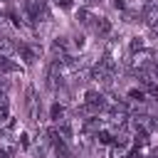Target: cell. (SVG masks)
Segmentation results:
<instances>
[{"label": "cell", "mask_w": 158, "mask_h": 158, "mask_svg": "<svg viewBox=\"0 0 158 158\" xmlns=\"http://www.w3.org/2000/svg\"><path fill=\"white\" fill-rule=\"evenodd\" d=\"M17 151V141L12 138V131L0 128V158H12Z\"/></svg>", "instance_id": "3"}, {"label": "cell", "mask_w": 158, "mask_h": 158, "mask_svg": "<svg viewBox=\"0 0 158 158\" xmlns=\"http://www.w3.org/2000/svg\"><path fill=\"white\" fill-rule=\"evenodd\" d=\"M79 2H81L84 7H96V5H101L104 0H79Z\"/></svg>", "instance_id": "15"}, {"label": "cell", "mask_w": 158, "mask_h": 158, "mask_svg": "<svg viewBox=\"0 0 158 158\" xmlns=\"http://www.w3.org/2000/svg\"><path fill=\"white\" fill-rule=\"evenodd\" d=\"M84 44H86L84 35H74V37L69 40V49H84Z\"/></svg>", "instance_id": "12"}, {"label": "cell", "mask_w": 158, "mask_h": 158, "mask_svg": "<svg viewBox=\"0 0 158 158\" xmlns=\"http://www.w3.org/2000/svg\"><path fill=\"white\" fill-rule=\"evenodd\" d=\"M151 128H153V131H158V116H153V118H151Z\"/></svg>", "instance_id": "17"}, {"label": "cell", "mask_w": 158, "mask_h": 158, "mask_svg": "<svg viewBox=\"0 0 158 158\" xmlns=\"http://www.w3.org/2000/svg\"><path fill=\"white\" fill-rule=\"evenodd\" d=\"M0 2H2V5H5V2H12V0H0Z\"/></svg>", "instance_id": "19"}, {"label": "cell", "mask_w": 158, "mask_h": 158, "mask_svg": "<svg viewBox=\"0 0 158 158\" xmlns=\"http://www.w3.org/2000/svg\"><path fill=\"white\" fill-rule=\"evenodd\" d=\"M77 20H79V25H84V27H94L96 15L91 12V7H79V10H77Z\"/></svg>", "instance_id": "10"}, {"label": "cell", "mask_w": 158, "mask_h": 158, "mask_svg": "<svg viewBox=\"0 0 158 158\" xmlns=\"http://www.w3.org/2000/svg\"><path fill=\"white\" fill-rule=\"evenodd\" d=\"M64 57H69V42L64 37L52 40V59H64Z\"/></svg>", "instance_id": "6"}, {"label": "cell", "mask_w": 158, "mask_h": 158, "mask_svg": "<svg viewBox=\"0 0 158 158\" xmlns=\"http://www.w3.org/2000/svg\"><path fill=\"white\" fill-rule=\"evenodd\" d=\"M22 64L12 62V57H0V74H20Z\"/></svg>", "instance_id": "8"}, {"label": "cell", "mask_w": 158, "mask_h": 158, "mask_svg": "<svg viewBox=\"0 0 158 158\" xmlns=\"http://www.w3.org/2000/svg\"><path fill=\"white\" fill-rule=\"evenodd\" d=\"M143 47H146L143 37H131V40H128V52H131V54L138 52V49H143Z\"/></svg>", "instance_id": "11"}, {"label": "cell", "mask_w": 158, "mask_h": 158, "mask_svg": "<svg viewBox=\"0 0 158 158\" xmlns=\"http://www.w3.org/2000/svg\"><path fill=\"white\" fill-rule=\"evenodd\" d=\"M151 35H153V40L158 42V25H156V27H151Z\"/></svg>", "instance_id": "18"}, {"label": "cell", "mask_w": 158, "mask_h": 158, "mask_svg": "<svg viewBox=\"0 0 158 158\" xmlns=\"http://www.w3.org/2000/svg\"><path fill=\"white\" fill-rule=\"evenodd\" d=\"M17 54V42L7 35H0V57H15Z\"/></svg>", "instance_id": "7"}, {"label": "cell", "mask_w": 158, "mask_h": 158, "mask_svg": "<svg viewBox=\"0 0 158 158\" xmlns=\"http://www.w3.org/2000/svg\"><path fill=\"white\" fill-rule=\"evenodd\" d=\"M94 35L99 37V40H104V37H111V20L109 17H104V15H96V22H94Z\"/></svg>", "instance_id": "5"}, {"label": "cell", "mask_w": 158, "mask_h": 158, "mask_svg": "<svg viewBox=\"0 0 158 158\" xmlns=\"http://www.w3.org/2000/svg\"><path fill=\"white\" fill-rule=\"evenodd\" d=\"M52 2H54L59 10H72V7H74V0H52Z\"/></svg>", "instance_id": "14"}, {"label": "cell", "mask_w": 158, "mask_h": 158, "mask_svg": "<svg viewBox=\"0 0 158 158\" xmlns=\"http://www.w3.org/2000/svg\"><path fill=\"white\" fill-rule=\"evenodd\" d=\"M111 2H114L116 10H123V12H126V2H123V0H111Z\"/></svg>", "instance_id": "16"}, {"label": "cell", "mask_w": 158, "mask_h": 158, "mask_svg": "<svg viewBox=\"0 0 158 158\" xmlns=\"http://www.w3.org/2000/svg\"><path fill=\"white\" fill-rule=\"evenodd\" d=\"M128 64H131V69H133V72H146V69L153 64V49H146V47H143V49L133 52Z\"/></svg>", "instance_id": "1"}, {"label": "cell", "mask_w": 158, "mask_h": 158, "mask_svg": "<svg viewBox=\"0 0 158 158\" xmlns=\"http://www.w3.org/2000/svg\"><path fill=\"white\" fill-rule=\"evenodd\" d=\"M17 54H20V59H22L27 67H32V64L40 59L42 47H40V44H32V42H22V44H17Z\"/></svg>", "instance_id": "2"}, {"label": "cell", "mask_w": 158, "mask_h": 158, "mask_svg": "<svg viewBox=\"0 0 158 158\" xmlns=\"http://www.w3.org/2000/svg\"><path fill=\"white\" fill-rule=\"evenodd\" d=\"M0 12H2V2H0Z\"/></svg>", "instance_id": "20"}, {"label": "cell", "mask_w": 158, "mask_h": 158, "mask_svg": "<svg viewBox=\"0 0 158 158\" xmlns=\"http://www.w3.org/2000/svg\"><path fill=\"white\" fill-rule=\"evenodd\" d=\"M141 17H143V22H146L148 27H156V25H158V5H153V2H148V5L143 7V12H141Z\"/></svg>", "instance_id": "9"}, {"label": "cell", "mask_w": 158, "mask_h": 158, "mask_svg": "<svg viewBox=\"0 0 158 158\" xmlns=\"http://www.w3.org/2000/svg\"><path fill=\"white\" fill-rule=\"evenodd\" d=\"M0 27H2V20H0Z\"/></svg>", "instance_id": "21"}, {"label": "cell", "mask_w": 158, "mask_h": 158, "mask_svg": "<svg viewBox=\"0 0 158 158\" xmlns=\"http://www.w3.org/2000/svg\"><path fill=\"white\" fill-rule=\"evenodd\" d=\"M49 116H52V121H54V123H59V121H62V116H64V106H62V104H54V106H52V111H49Z\"/></svg>", "instance_id": "13"}, {"label": "cell", "mask_w": 158, "mask_h": 158, "mask_svg": "<svg viewBox=\"0 0 158 158\" xmlns=\"http://www.w3.org/2000/svg\"><path fill=\"white\" fill-rule=\"evenodd\" d=\"M25 106H27V114H30V121L32 123H37L40 121V99H37V94H35V86H27V91H25Z\"/></svg>", "instance_id": "4"}]
</instances>
